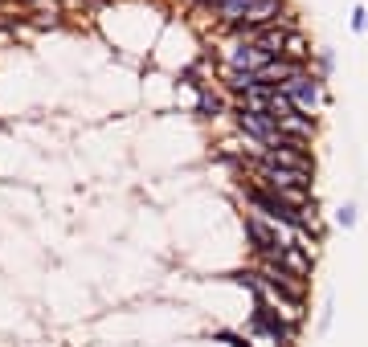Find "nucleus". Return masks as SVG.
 I'll list each match as a JSON object with an SVG mask.
<instances>
[{"label":"nucleus","instance_id":"1","mask_svg":"<svg viewBox=\"0 0 368 347\" xmlns=\"http://www.w3.org/2000/svg\"><path fill=\"white\" fill-rule=\"evenodd\" d=\"M278 90L291 98L294 111H303V115H311L315 107H323L327 102V90H323V78L319 74H311V69H299V74H291Z\"/></svg>","mask_w":368,"mask_h":347},{"label":"nucleus","instance_id":"2","mask_svg":"<svg viewBox=\"0 0 368 347\" xmlns=\"http://www.w3.org/2000/svg\"><path fill=\"white\" fill-rule=\"evenodd\" d=\"M242 225H245V241L254 245L258 261H274V257H278V250L287 245V233L278 229V225H270V221H262L258 212H245Z\"/></svg>","mask_w":368,"mask_h":347},{"label":"nucleus","instance_id":"3","mask_svg":"<svg viewBox=\"0 0 368 347\" xmlns=\"http://www.w3.org/2000/svg\"><path fill=\"white\" fill-rule=\"evenodd\" d=\"M250 327L258 331V335H266V339H274L278 347H291L294 335H299V327L287 323L274 306H266V302H254V311H250Z\"/></svg>","mask_w":368,"mask_h":347},{"label":"nucleus","instance_id":"4","mask_svg":"<svg viewBox=\"0 0 368 347\" xmlns=\"http://www.w3.org/2000/svg\"><path fill=\"white\" fill-rule=\"evenodd\" d=\"M278 17H287V0H254V4L242 13V21L233 25L229 33H233V37H254L258 29L278 25Z\"/></svg>","mask_w":368,"mask_h":347},{"label":"nucleus","instance_id":"5","mask_svg":"<svg viewBox=\"0 0 368 347\" xmlns=\"http://www.w3.org/2000/svg\"><path fill=\"white\" fill-rule=\"evenodd\" d=\"M282 62H294V66H311V41H307V37H303L299 29H287Z\"/></svg>","mask_w":368,"mask_h":347},{"label":"nucleus","instance_id":"6","mask_svg":"<svg viewBox=\"0 0 368 347\" xmlns=\"http://www.w3.org/2000/svg\"><path fill=\"white\" fill-rule=\"evenodd\" d=\"M196 115H200V118H217V115H225V98H221L213 86L196 90Z\"/></svg>","mask_w":368,"mask_h":347},{"label":"nucleus","instance_id":"7","mask_svg":"<svg viewBox=\"0 0 368 347\" xmlns=\"http://www.w3.org/2000/svg\"><path fill=\"white\" fill-rule=\"evenodd\" d=\"M250 4H254V0H221L217 8H213V13H217V25L221 29H233V25L242 21V13L250 8Z\"/></svg>","mask_w":368,"mask_h":347},{"label":"nucleus","instance_id":"8","mask_svg":"<svg viewBox=\"0 0 368 347\" xmlns=\"http://www.w3.org/2000/svg\"><path fill=\"white\" fill-rule=\"evenodd\" d=\"M336 225H340V229H352V225H356V205H340L336 208Z\"/></svg>","mask_w":368,"mask_h":347},{"label":"nucleus","instance_id":"9","mask_svg":"<svg viewBox=\"0 0 368 347\" xmlns=\"http://www.w3.org/2000/svg\"><path fill=\"white\" fill-rule=\"evenodd\" d=\"M364 29H368V8L356 4V8H352V33H364Z\"/></svg>","mask_w":368,"mask_h":347},{"label":"nucleus","instance_id":"10","mask_svg":"<svg viewBox=\"0 0 368 347\" xmlns=\"http://www.w3.org/2000/svg\"><path fill=\"white\" fill-rule=\"evenodd\" d=\"M327 69H332V53H319V78H323Z\"/></svg>","mask_w":368,"mask_h":347},{"label":"nucleus","instance_id":"11","mask_svg":"<svg viewBox=\"0 0 368 347\" xmlns=\"http://www.w3.org/2000/svg\"><path fill=\"white\" fill-rule=\"evenodd\" d=\"M13 4H17V8H29V4H41V0H13Z\"/></svg>","mask_w":368,"mask_h":347},{"label":"nucleus","instance_id":"12","mask_svg":"<svg viewBox=\"0 0 368 347\" xmlns=\"http://www.w3.org/2000/svg\"><path fill=\"white\" fill-rule=\"evenodd\" d=\"M0 8H13V0H0Z\"/></svg>","mask_w":368,"mask_h":347},{"label":"nucleus","instance_id":"13","mask_svg":"<svg viewBox=\"0 0 368 347\" xmlns=\"http://www.w3.org/2000/svg\"><path fill=\"white\" fill-rule=\"evenodd\" d=\"M205 4H213V8H217V4H221V0H205Z\"/></svg>","mask_w":368,"mask_h":347},{"label":"nucleus","instance_id":"14","mask_svg":"<svg viewBox=\"0 0 368 347\" xmlns=\"http://www.w3.org/2000/svg\"><path fill=\"white\" fill-rule=\"evenodd\" d=\"M0 131H4V118H0Z\"/></svg>","mask_w":368,"mask_h":347}]
</instances>
